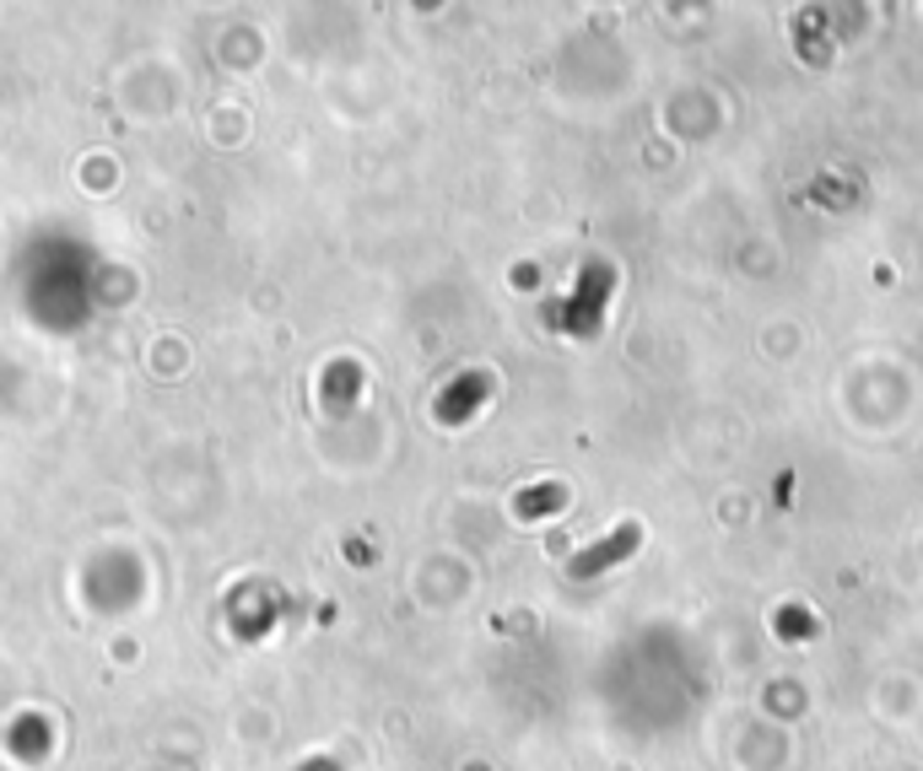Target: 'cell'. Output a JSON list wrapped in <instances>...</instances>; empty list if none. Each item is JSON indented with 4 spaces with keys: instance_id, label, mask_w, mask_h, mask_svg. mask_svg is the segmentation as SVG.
<instances>
[{
    "instance_id": "6da1fadb",
    "label": "cell",
    "mask_w": 923,
    "mask_h": 771,
    "mask_svg": "<svg viewBox=\"0 0 923 771\" xmlns=\"http://www.w3.org/2000/svg\"><path fill=\"white\" fill-rule=\"evenodd\" d=\"M627 551H632V529H621V534L599 540V551H589V556H578V562H573V572H578V578H589V572H599L605 562H616V556H627Z\"/></svg>"
}]
</instances>
